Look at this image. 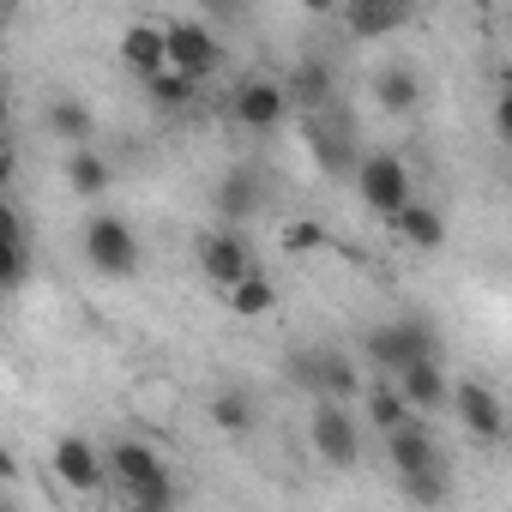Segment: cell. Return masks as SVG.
<instances>
[{"label":"cell","mask_w":512,"mask_h":512,"mask_svg":"<svg viewBox=\"0 0 512 512\" xmlns=\"http://www.w3.org/2000/svg\"><path fill=\"white\" fill-rule=\"evenodd\" d=\"M109 470L127 494L133 512H169L175 506V482H169V464L151 440H115L109 446Z\"/></svg>","instance_id":"1"},{"label":"cell","mask_w":512,"mask_h":512,"mask_svg":"<svg viewBox=\"0 0 512 512\" xmlns=\"http://www.w3.org/2000/svg\"><path fill=\"white\" fill-rule=\"evenodd\" d=\"M422 356H440V332H434L428 320H416V314L362 332V362L380 368V374H404V368L422 362Z\"/></svg>","instance_id":"2"},{"label":"cell","mask_w":512,"mask_h":512,"mask_svg":"<svg viewBox=\"0 0 512 512\" xmlns=\"http://www.w3.org/2000/svg\"><path fill=\"white\" fill-rule=\"evenodd\" d=\"M85 260H91V272L127 284V278H139V266H145V247H139V235H133L127 217L97 211V217L85 223Z\"/></svg>","instance_id":"3"},{"label":"cell","mask_w":512,"mask_h":512,"mask_svg":"<svg viewBox=\"0 0 512 512\" xmlns=\"http://www.w3.org/2000/svg\"><path fill=\"white\" fill-rule=\"evenodd\" d=\"M193 266H199V278L217 284V290H235L241 278L260 272V260H253V241L241 235V223H217V229H205V235L193 241Z\"/></svg>","instance_id":"4"},{"label":"cell","mask_w":512,"mask_h":512,"mask_svg":"<svg viewBox=\"0 0 512 512\" xmlns=\"http://www.w3.org/2000/svg\"><path fill=\"white\" fill-rule=\"evenodd\" d=\"M308 446L326 470H356L362 464V428L350 416L344 398H314V416H308Z\"/></svg>","instance_id":"5"},{"label":"cell","mask_w":512,"mask_h":512,"mask_svg":"<svg viewBox=\"0 0 512 512\" xmlns=\"http://www.w3.org/2000/svg\"><path fill=\"white\" fill-rule=\"evenodd\" d=\"M356 199L374 211V217H398L404 205H410V163L398 157V151H362V163H356Z\"/></svg>","instance_id":"6"},{"label":"cell","mask_w":512,"mask_h":512,"mask_svg":"<svg viewBox=\"0 0 512 512\" xmlns=\"http://www.w3.org/2000/svg\"><path fill=\"white\" fill-rule=\"evenodd\" d=\"M290 374H296V386H308L314 398H362V368L344 356V350H296L290 356Z\"/></svg>","instance_id":"7"},{"label":"cell","mask_w":512,"mask_h":512,"mask_svg":"<svg viewBox=\"0 0 512 512\" xmlns=\"http://www.w3.org/2000/svg\"><path fill=\"white\" fill-rule=\"evenodd\" d=\"M49 470H55V482L61 488H73L79 500H97L103 488H109V452H97L85 434H61L55 440V452H49Z\"/></svg>","instance_id":"8"},{"label":"cell","mask_w":512,"mask_h":512,"mask_svg":"<svg viewBox=\"0 0 512 512\" xmlns=\"http://www.w3.org/2000/svg\"><path fill=\"white\" fill-rule=\"evenodd\" d=\"M290 109H296V103H290V85H284V79H266V73L241 79L235 97H229V115H235V127H247V133H278Z\"/></svg>","instance_id":"9"},{"label":"cell","mask_w":512,"mask_h":512,"mask_svg":"<svg viewBox=\"0 0 512 512\" xmlns=\"http://www.w3.org/2000/svg\"><path fill=\"white\" fill-rule=\"evenodd\" d=\"M169 67H181V73H193V79H211V73L223 67V43L211 37V25L175 19V25H169Z\"/></svg>","instance_id":"10"},{"label":"cell","mask_w":512,"mask_h":512,"mask_svg":"<svg viewBox=\"0 0 512 512\" xmlns=\"http://www.w3.org/2000/svg\"><path fill=\"white\" fill-rule=\"evenodd\" d=\"M452 416H458L464 434H476V440H500V434H506V404H500V392L482 386V380H458V386H452Z\"/></svg>","instance_id":"11"},{"label":"cell","mask_w":512,"mask_h":512,"mask_svg":"<svg viewBox=\"0 0 512 512\" xmlns=\"http://www.w3.org/2000/svg\"><path fill=\"white\" fill-rule=\"evenodd\" d=\"M260 205H266V181H260V169H229V175L211 187V211H217V223H253V217H260Z\"/></svg>","instance_id":"12"},{"label":"cell","mask_w":512,"mask_h":512,"mask_svg":"<svg viewBox=\"0 0 512 512\" xmlns=\"http://www.w3.org/2000/svg\"><path fill=\"white\" fill-rule=\"evenodd\" d=\"M392 380L404 386V398H410L416 416H440V410H452V380H446L440 356H422V362H410V368L392 374Z\"/></svg>","instance_id":"13"},{"label":"cell","mask_w":512,"mask_h":512,"mask_svg":"<svg viewBox=\"0 0 512 512\" xmlns=\"http://www.w3.org/2000/svg\"><path fill=\"white\" fill-rule=\"evenodd\" d=\"M386 464H392V476H410V470H434V464H446V452H440V440L410 416V422H398V428L386 434Z\"/></svg>","instance_id":"14"},{"label":"cell","mask_w":512,"mask_h":512,"mask_svg":"<svg viewBox=\"0 0 512 512\" xmlns=\"http://www.w3.org/2000/svg\"><path fill=\"white\" fill-rule=\"evenodd\" d=\"M404 19H410V0H344V13H338L350 43H374V37L398 31Z\"/></svg>","instance_id":"15"},{"label":"cell","mask_w":512,"mask_h":512,"mask_svg":"<svg viewBox=\"0 0 512 512\" xmlns=\"http://www.w3.org/2000/svg\"><path fill=\"white\" fill-rule=\"evenodd\" d=\"M121 67L133 73V79H151V73H163L169 67V25H127L121 31Z\"/></svg>","instance_id":"16"},{"label":"cell","mask_w":512,"mask_h":512,"mask_svg":"<svg viewBox=\"0 0 512 512\" xmlns=\"http://www.w3.org/2000/svg\"><path fill=\"white\" fill-rule=\"evenodd\" d=\"M332 97H338V79H332V61L326 55H308V61L290 67V103L302 115H326Z\"/></svg>","instance_id":"17"},{"label":"cell","mask_w":512,"mask_h":512,"mask_svg":"<svg viewBox=\"0 0 512 512\" xmlns=\"http://www.w3.org/2000/svg\"><path fill=\"white\" fill-rule=\"evenodd\" d=\"M43 127H49V139H61V145H97V115H91L79 97H49V103H43Z\"/></svg>","instance_id":"18"},{"label":"cell","mask_w":512,"mask_h":512,"mask_svg":"<svg viewBox=\"0 0 512 512\" xmlns=\"http://www.w3.org/2000/svg\"><path fill=\"white\" fill-rule=\"evenodd\" d=\"M61 175H67V187H73L79 199H103L109 181H115V163H109L97 145H73L67 163H61Z\"/></svg>","instance_id":"19"},{"label":"cell","mask_w":512,"mask_h":512,"mask_svg":"<svg viewBox=\"0 0 512 512\" xmlns=\"http://www.w3.org/2000/svg\"><path fill=\"white\" fill-rule=\"evenodd\" d=\"M368 91H374V103H380L386 115H416V103H422V79H416V67H404V61L380 67Z\"/></svg>","instance_id":"20"},{"label":"cell","mask_w":512,"mask_h":512,"mask_svg":"<svg viewBox=\"0 0 512 512\" xmlns=\"http://www.w3.org/2000/svg\"><path fill=\"white\" fill-rule=\"evenodd\" d=\"M205 416H211L217 434L241 440V434H253V422H260V404H253V392H241V386H223V392H211Z\"/></svg>","instance_id":"21"},{"label":"cell","mask_w":512,"mask_h":512,"mask_svg":"<svg viewBox=\"0 0 512 512\" xmlns=\"http://www.w3.org/2000/svg\"><path fill=\"white\" fill-rule=\"evenodd\" d=\"M139 85H145V103H151V109L181 115V109L199 103V85H205V79H193V73H181V67H163V73H151V79H139Z\"/></svg>","instance_id":"22"},{"label":"cell","mask_w":512,"mask_h":512,"mask_svg":"<svg viewBox=\"0 0 512 512\" xmlns=\"http://www.w3.org/2000/svg\"><path fill=\"white\" fill-rule=\"evenodd\" d=\"M362 410H368V422L380 428V434H392L398 422H410L416 410H410V398H404V386L392 380V374H380V380H368L362 386Z\"/></svg>","instance_id":"23"},{"label":"cell","mask_w":512,"mask_h":512,"mask_svg":"<svg viewBox=\"0 0 512 512\" xmlns=\"http://www.w3.org/2000/svg\"><path fill=\"white\" fill-rule=\"evenodd\" d=\"M392 229H398L410 247H422V253H440V247H446V217H440L434 205H416V199H410V205L392 217Z\"/></svg>","instance_id":"24"},{"label":"cell","mask_w":512,"mask_h":512,"mask_svg":"<svg viewBox=\"0 0 512 512\" xmlns=\"http://www.w3.org/2000/svg\"><path fill=\"white\" fill-rule=\"evenodd\" d=\"M229 296V314L235 320H266L272 308H278V284L266 278V272H253V278H241L235 290H223Z\"/></svg>","instance_id":"25"},{"label":"cell","mask_w":512,"mask_h":512,"mask_svg":"<svg viewBox=\"0 0 512 512\" xmlns=\"http://www.w3.org/2000/svg\"><path fill=\"white\" fill-rule=\"evenodd\" d=\"M0 223H7V290H19V284L31 278V235H25V217H19V205H7V211H0Z\"/></svg>","instance_id":"26"},{"label":"cell","mask_w":512,"mask_h":512,"mask_svg":"<svg viewBox=\"0 0 512 512\" xmlns=\"http://www.w3.org/2000/svg\"><path fill=\"white\" fill-rule=\"evenodd\" d=\"M398 488H404L410 500L434 506V500H446V494H452V476H446V464H434V470H410V476H398Z\"/></svg>","instance_id":"27"},{"label":"cell","mask_w":512,"mask_h":512,"mask_svg":"<svg viewBox=\"0 0 512 512\" xmlns=\"http://www.w3.org/2000/svg\"><path fill=\"white\" fill-rule=\"evenodd\" d=\"M326 241H332V235H326L314 217H296V223L284 229V247H290V253H314V247H326Z\"/></svg>","instance_id":"28"},{"label":"cell","mask_w":512,"mask_h":512,"mask_svg":"<svg viewBox=\"0 0 512 512\" xmlns=\"http://www.w3.org/2000/svg\"><path fill=\"white\" fill-rule=\"evenodd\" d=\"M494 139L512 151V91H500V97H494Z\"/></svg>","instance_id":"29"},{"label":"cell","mask_w":512,"mask_h":512,"mask_svg":"<svg viewBox=\"0 0 512 512\" xmlns=\"http://www.w3.org/2000/svg\"><path fill=\"white\" fill-rule=\"evenodd\" d=\"M302 13H314V19H338L344 13V0H296Z\"/></svg>","instance_id":"30"},{"label":"cell","mask_w":512,"mask_h":512,"mask_svg":"<svg viewBox=\"0 0 512 512\" xmlns=\"http://www.w3.org/2000/svg\"><path fill=\"white\" fill-rule=\"evenodd\" d=\"M199 7H205L211 19H235V13H241V0H199Z\"/></svg>","instance_id":"31"},{"label":"cell","mask_w":512,"mask_h":512,"mask_svg":"<svg viewBox=\"0 0 512 512\" xmlns=\"http://www.w3.org/2000/svg\"><path fill=\"white\" fill-rule=\"evenodd\" d=\"M500 91H512V67H500Z\"/></svg>","instance_id":"32"}]
</instances>
